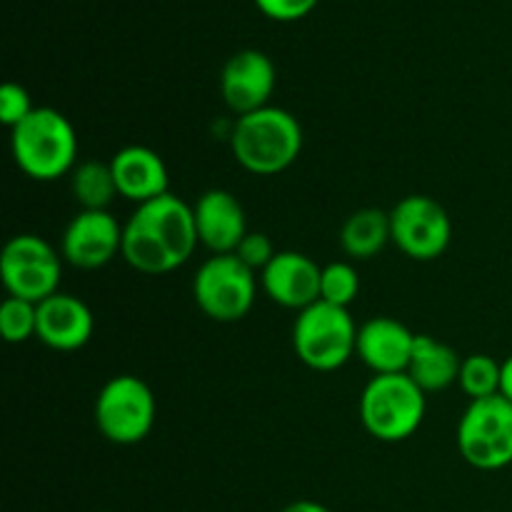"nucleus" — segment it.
<instances>
[{
    "label": "nucleus",
    "mask_w": 512,
    "mask_h": 512,
    "mask_svg": "<svg viewBox=\"0 0 512 512\" xmlns=\"http://www.w3.org/2000/svg\"><path fill=\"white\" fill-rule=\"evenodd\" d=\"M253 3L258 5V10L265 18L278 20V23H293V20H300L308 13H313V8L320 0H253Z\"/></svg>",
    "instance_id": "26"
},
{
    "label": "nucleus",
    "mask_w": 512,
    "mask_h": 512,
    "mask_svg": "<svg viewBox=\"0 0 512 512\" xmlns=\"http://www.w3.org/2000/svg\"><path fill=\"white\" fill-rule=\"evenodd\" d=\"M200 245L193 205L173 193L138 205L123 225V260L143 275H165L193 258Z\"/></svg>",
    "instance_id": "1"
},
{
    "label": "nucleus",
    "mask_w": 512,
    "mask_h": 512,
    "mask_svg": "<svg viewBox=\"0 0 512 512\" xmlns=\"http://www.w3.org/2000/svg\"><path fill=\"white\" fill-rule=\"evenodd\" d=\"M360 293V275L355 265L345 263V260H335L323 268L320 275V300L338 308H350Z\"/></svg>",
    "instance_id": "22"
},
{
    "label": "nucleus",
    "mask_w": 512,
    "mask_h": 512,
    "mask_svg": "<svg viewBox=\"0 0 512 512\" xmlns=\"http://www.w3.org/2000/svg\"><path fill=\"white\" fill-rule=\"evenodd\" d=\"M110 168H113L118 195L130 200V203L143 205L160 198V195L170 193L168 165H165V160L160 158V153H155L153 148H145V145H128V148L118 150V153L113 155Z\"/></svg>",
    "instance_id": "17"
},
{
    "label": "nucleus",
    "mask_w": 512,
    "mask_h": 512,
    "mask_svg": "<svg viewBox=\"0 0 512 512\" xmlns=\"http://www.w3.org/2000/svg\"><path fill=\"white\" fill-rule=\"evenodd\" d=\"M358 325L348 308L318 300L300 310L293 323V350L300 363L318 373H333L355 355Z\"/></svg>",
    "instance_id": "5"
},
{
    "label": "nucleus",
    "mask_w": 512,
    "mask_h": 512,
    "mask_svg": "<svg viewBox=\"0 0 512 512\" xmlns=\"http://www.w3.org/2000/svg\"><path fill=\"white\" fill-rule=\"evenodd\" d=\"M70 193L80 210H108L110 203L118 198L113 168L100 160H83L70 173Z\"/></svg>",
    "instance_id": "20"
},
{
    "label": "nucleus",
    "mask_w": 512,
    "mask_h": 512,
    "mask_svg": "<svg viewBox=\"0 0 512 512\" xmlns=\"http://www.w3.org/2000/svg\"><path fill=\"white\" fill-rule=\"evenodd\" d=\"M95 318L88 305L70 293H55L38 303V335L35 338L50 350L73 353L85 348L93 338Z\"/></svg>",
    "instance_id": "16"
},
{
    "label": "nucleus",
    "mask_w": 512,
    "mask_h": 512,
    "mask_svg": "<svg viewBox=\"0 0 512 512\" xmlns=\"http://www.w3.org/2000/svg\"><path fill=\"white\" fill-rule=\"evenodd\" d=\"M280 512H333V510L325 508L323 503H315V500H295V503L285 505Z\"/></svg>",
    "instance_id": "27"
},
{
    "label": "nucleus",
    "mask_w": 512,
    "mask_h": 512,
    "mask_svg": "<svg viewBox=\"0 0 512 512\" xmlns=\"http://www.w3.org/2000/svg\"><path fill=\"white\" fill-rule=\"evenodd\" d=\"M105 512H110V510H105Z\"/></svg>",
    "instance_id": "29"
},
{
    "label": "nucleus",
    "mask_w": 512,
    "mask_h": 512,
    "mask_svg": "<svg viewBox=\"0 0 512 512\" xmlns=\"http://www.w3.org/2000/svg\"><path fill=\"white\" fill-rule=\"evenodd\" d=\"M195 230L200 245L213 255H230L240 245V240L250 233L245 208L233 193L223 188L205 190L193 203Z\"/></svg>",
    "instance_id": "14"
},
{
    "label": "nucleus",
    "mask_w": 512,
    "mask_h": 512,
    "mask_svg": "<svg viewBox=\"0 0 512 512\" xmlns=\"http://www.w3.org/2000/svg\"><path fill=\"white\" fill-rule=\"evenodd\" d=\"M0 333L5 343L20 345L38 335V305L20 298H5L0 305Z\"/></svg>",
    "instance_id": "23"
},
{
    "label": "nucleus",
    "mask_w": 512,
    "mask_h": 512,
    "mask_svg": "<svg viewBox=\"0 0 512 512\" xmlns=\"http://www.w3.org/2000/svg\"><path fill=\"white\" fill-rule=\"evenodd\" d=\"M460 365H463V358L448 343L433 338V335H418L405 375L425 395L440 393L458 383Z\"/></svg>",
    "instance_id": "18"
},
{
    "label": "nucleus",
    "mask_w": 512,
    "mask_h": 512,
    "mask_svg": "<svg viewBox=\"0 0 512 512\" xmlns=\"http://www.w3.org/2000/svg\"><path fill=\"white\" fill-rule=\"evenodd\" d=\"M13 160L28 178L50 183L73 173L78 165V133L55 108H35L10 130Z\"/></svg>",
    "instance_id": "3"
},
{
    "label": "nucleus",
    "mask_w": 512,
    "mask_h": 512,
    "mask_svg": "<svg viewBox=\"0 0 512 512\" xmlns=\"http://www.w3.org/2000/svg\"><path fill=\"white\" fill-rule=\"evenodd\" d=\"M418 333L400 320L388 315H375L358 328L355 355L373 370L375 375L405 373L413 355Z\"/></svg>",
    "instance_id": "15"
},
{
    "label": "nucleus",
    "mask_w": 512,
    "mask_h": 512,
    "mask_svg": "<svg viewBox=\"0 0 512 512\" xmlns=\"http://www.w3.org/2000/svg\"><path fill=\"white\" fill-rule=\"evenodd\" d=\"M230 150L240 168L253 175H278L288 170L303 150V128L285 108L255 110L233 123Z\"/></svg>",
    "instance_id": "2"
},
{
    "label": "nucleus",
    "mask_w": 512,
    "mask_h": 512,
    "mask_svg": "<svg viewBox=\"0 0 512 512\" xmlns=\"http://www.w3.org/2000/svg\"><path fill=\"white\" fill-rule=\"evenodd\" d=\"M390 238L403 255L418 263L438 260L453 240V223L430 195H408L390 210Z\"/></svg>",
    "instance_id": "10"
},
{
    "label": "nucleus",
    "mask_w": 512,
    "mask_h": 512,
    "mask_svg": "<svg viewBox=\"0 0 512 512\" xmlns=\"http://www.w3.org/2000/svg\"><path fill=\"white\" fill-rule=\"evenodd\" d=\"M425 393L405 373L375 375L360 395V423L380 443H403L423 425Z\"/></svg>",
    "instance_id": "4"
},
{
    "label": "nucleus",
    "mask_w": 512,
    "mask_h": 512,
    "mask_svg": "<svg viewBox=\"0 0 512 512\" xmlns=\"http://www.w3.org/2000/svg\"><path fill=\"white\" fill-rule=\"evenodd\" d=\"M158 403L138 375H115L100 388L93 418L100 435L113 445H138L150 435Z\"/></svg>",
    "instance_id": "6"
},
{
    "label": "nucleus",
    "mask_w": 512,
    "mask_h": 512,
    "mask_svg": "<svg viewBox=\"0 0 512 512\" xmlns=\"http://www.w3.org/2000/svg\"><path fill=\"white\" fill-rule=\"evenodd\" d=\"M500 395L512 403V355L503 360V378H500Z\"/></svg>",
    "instance_id": "28"
},
{
    "label": "nucleus",
    "mask_w": 512,
    "mask_h": 512,
    "mask_svg": "<svg viewBox=\"0 0 512 512\" xmlns=\"http://www.w3.org/2000/svg\"><path fill=\"white\" fill-rule=\"evenodd\" d=\"M0 278L8 290V298L38 305L50 295L60 293L63 258L40 235H15L5 243L3 255H0Z\"/></svg>",
    "instance_id": "9"
},
{
    "label": "nucleus",
    "mask_w": 512,
    "mask_h": 512,
    "mask_svg": "<svg viewBox=\"0 0 512 512\" xmlns=\"http://www.w3.org/2000/svg\"><path fill=\"white\" fill-rule=\"evenodd\" d=\"M458 450L468 465L495 473L512 465V403L503 395L473 400L458 423Z\"/></svg>",
    "instance_id": "8"
},
{
    "label": "nucleus",
    "mask_w": 512,
    "mask_h": 512,
    "mask_svg": "<svg viewBox=\"0 0 512 512\" xmlns=\"http://www.w3.org/2000/svg\"><path fill=\"white\" fill-rule=\"evenodd\" d=\"M233 255H238L240 263L248 265L250 270H255V273H263V270L270 265V260L278 255V250H275L273 240H270L268 235L253 233V230H250V233L240 240V245L235 248Z\"/></svg>",
    "instance_id": "25"
},
{
    "label": "nucleus",
    "mask_w": 512,
    "mask_h": 512,
    "mask_svg": "<svg viewBox=\"0 0 512 512\" xmlns=\"http://www.w3.org/2000/svg\"><path fill=\"white\" fill-rule=\"evenodd\" d=\"M500 378H503V363L485 353H475L463 358L458 385L473 403V400L500 395Z\"/></svg>",
    "instance_id": "21"
},
{
    "label": "nucleus",
    "mask_w": 512,
    "mask_h": 512,
    "mask_svg": "<svg viewBox=\"0 0 512 512\" xmlns=\"http://www.w3.org/2000/svg\"><path fill=\"white\" fill-rule=\"evenodd\" d=\"M390 238V213L380 208H360L340 228V248L353 260H370L383 253Z\"/></svg>",
    "instance_id": "19"
},
{
    "label": "nucleus",
    "mask_w": 512,
    "mask_h": 512,
    "mask_svg": "<svg viewBox=\"0 0 512 512\" xmlns=\"http://www.w3.org/2000/svg\"><path fill=\"white\" fill-rule=\"evenodd\" d=\"M123 253V225L110 210H80L63 233V258L73 268L98 270Z\"/></svg>",
    "instance_id": "11"
},
{
    "label": "nucleus",
    "mask_w": 512,
    "mask_h": 512,
    "mask_svg": "<svg viewBox=\"0 0 512 512\" xmlns=\"http://www.w3.org/2000/svg\"><path fill=\"white\" fill-rule=\"evenodd\" d=\"M35 110L30 93L18 83H5L0 88V120L5 128L13 130L15 125L23 123L30 113Z\"/></svg>",
    "instance_id": "24"
},
{
    "label": "nucleus",
    "mask_w": 512,
    "mask_h": 512,
    "mask_svg": "<svg viewBox=\"0 0 512 512\" xmlns=\"http://www.w3.org/2000/svg\"><path fill=\"white\" fill-rule=\"evenodd\" d=\"M323 268L298 250H278L268 268L260 273V288L280 308L305 310L320 300Z\"/></svg>",
    "instance_id": "13"
},
{
    "label": "nucleus",
    "mask_w": 512,
    "mask_h": 512,
    "mask_svg": "<svg viewBox=\"0 0 512 512\" xmlns=\"http://www.w3.org/2000/svg\"><path fill=\"white\" fill-rule=\"evenodd\" d=\"M278 73L273 60L260 50H240L225 63L220 73V95L238 118L270 105Z\"/></svg>",
    "instance_id": "12"
},
{
    "label": "nucleus",
    "mask_w": 512,
    "mask_h": 512,
    "mask_svg": "<svg viewBox=\"0 0 512 512\" xmlns=\"http://www.w3.org/2000/svg\"><path fill=\"white\" fill-rule=\"evenodd\" d=\"M195 305L215 323H238L258 298V273L238 255H210L193 278Z\"/></svg>",
    "instance_id": "7"
}]
</instances>
